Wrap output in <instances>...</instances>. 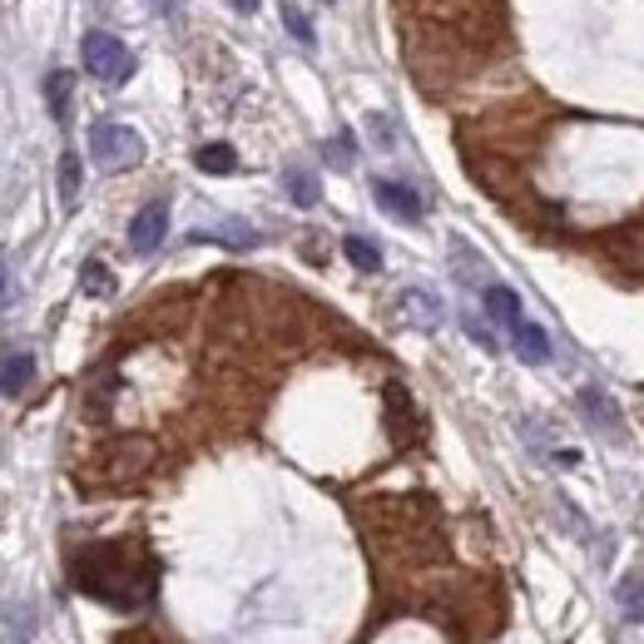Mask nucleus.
<instances>
[{
  "mask_svg": "<svg viewBox=\"0 0 644 644\" xmlns=\"http://www.w3.org/2000/svg\"><path fill=\"white\" fill-rule=\"evenodd\" d=\"M69 580L79 594L114 610H139L154 600V560L139 545H89L69 560Z\"/></svg>",
  "mask_w": 644,
  "mask_h": 644,
  "instance_id": "f257e3e1",
  "label": "nucleus"
},
{
  "mask_svg": "<svg viewBox=\"0 0 644 644\" xmlns=\"http://www.w3.org/2000/svg\"><path fill=\"white\" fill-rule=\"evenodd\" d=\"M79 59H85V69L99 79V85H124V79L134 75L129 45L119 35H109V30H89V35L79 40Z\"/></svg>",
  "mask_w": 644,
  "mask_h": 644,
  "instance_id": "f03ea898",
  "label": "nucleus"
},
{
  "mask_svg": "<svg viewBox=\"0 0 644 644\" xmlns=\"http://www.w3.org/2000/svg\"><path fill=\"white\" fill-rule=\"evenodd\" d=\"M317 6H332V0H317Z\"/></svg>",
  "mask_w": 644,
  "mask_h": 644,
  "instance_id": "c85d7f7f",
  "label": "nucleus"
},
{
  "mask_svg": "<svg viewBox=\"0 0 644 644\" xmlns=\"http://www.w3.org/2000/svg\"><path fill=\"white\" fill-rule=\"evenodd\" d=\"M402 307H406V317H412L416 327H436V323H441V303H436L432 293H422V287H406Z\"/></svg>",
  "mask_w": 644,
  "mask_h": 644,
  "instance_id": "2eb2a0df",
  "label": "nucleus"
},
{
  "mask_svg": "<svg viewBox=\"0 0 644 644\" xmlns=\"http://www.w3.org/2000/svg\"><path fill=\"white\" fill-rule=\"evenodd\" d=\"M194 164L204 168V174H233L238 154H233V144H198L194 149Z\"/></svg>",
  "mask_w": 644,
  "mask_h": 644,
  "instance_id": "f3484780",
  "label": "nucleus"
},
{
  "mask_svg": "<svg viewBox=\"0 0 644 644\" xmlns=\"http://www.w3.org/2000/svg\"><path fill=\"white\" fill-rule=\"evenodd\" d=\"M342 253H347V263H352L357 273H376V268H382V248H376L372 238H362V233H347Z\"/></svg>",
  "mask_w": 644,
  "mask_h": 644,
  "instance_id": "4468645a",
  "label": "nucleus"
},
{
  "mask_svg": "<svg viewBox=\"0 0 644 644\" xmlns=\"http://www.w3.org/2000/svg\"><path fill=\"white\" fill-rule=\"evenodd\" d=\"M386 406H392L396 441H406V422H412V406H406V392H402V386H386Z\"/></svg>",
  "mask_w": 644,
  "mask_h": 644,
  "instance_id": "412c9836",
  "label": "nucleus"
},
{
  "mask_svg": "<svg viewBox=\"0 0 644 644\" xmlns=\"http://www.w3.org/2000/svg\"><path fill=\"white\" fill-rule=\"evenodd\" d=\"M511 332V347H515V357H521L525 367H541V362H550V332L545 327H535V323H511L505 327Z\"/></svg>",
  "mask_w": 644,
  "mask_h": 644,
  "instance_id": "0eeeda50",
  "label": "nucleus"
},
{
  "mask_svg": "<svg viewBox=\"0 0 644 644\" xmlns=\"http://www.w3.org/2000/svg\"><path fill=\"white\" fill-rule=\"evenodd\" d=\"M466 332H471V337H476V342H481V347H485V352H495V347H501V342H495V332H491V327H485V323H481V317H466Z\"/></svg>",
  "mask_w": 644,
  "mask_h": 644,
  "instance_id": "b1692460",
  "label": "nucleus"
},
{
  "mask_svg": "<svg viewBox=\"0 0 644 644\" xmlns=\"http://www.w3.org/2000/svg\"><path fill=\"white\" fill-rule=\"evenodd\" d=\"M69 95H75V75H69V69H55V75L45 79V105H50V114H55V124H69Z\"/></svg>",
  "mask_w": 644,
  "mask_h": 644,
  "instance_id": "9b49d317",
  "label": "nucleus"
},
{
  "mask_svg": "<svg viewBox=\"0 0 644 644\" xmlns=\"http://www.w3.org/2000/svg\"><path fill=\"white\" fill-rule=\"evenodd\" d=\"M283 25H287V35H293L297 45H307V50L317 45V35H313V20L303 15V6H283Z\"/></svg>",
  "mask_w": 644,
  "mask_h": 644,
  "instance_id": "aec40b11",
  "label": "nucleus"
},
{
  "mask_svg": "<svg viewBox=\"0 0 644 644\" xmlns=\"http://www.w3.org/2000/svg\"><path fill=\"white\" fill-rule=\"evenodd\" d=\"M372 129H376V144H382V149H392V144H396V139H392V124H386L382 114H372Z\"/></svg>",
  "mask_w": 644,
  "mask_h": 644,
  "instance_id": "393cba45",
  "label": "nucleus"
},
{
  "mask_svg": "<svg viewBox=\"0 0 644 644\" xmlns=\"http://www.w3.org/2000/svg\"><path fill=\"white\" fill-rule=\"evenodd\" d=\"M89 159L105 174H124V168H134L144 159V139L129 124H95L89 129Z\"/></svg>",
  "mask_w": 644,
  "mask_h": 644,
  "instance_id": "7ed1b4c3",
  "label": "nucleus"
},
{
  "mask_svg": "<svg viewBox=\"0 0 644 644\" xmlns=\"http://www.w3.org/2000/svg\"><path fill=\"white\" fill-rule=\"evenodd\" d=\"M372 198L386 208L392 218H402V223H416L422 218V194H416L412 184H402V178H376L372 184Z\"/></svg>",
  "mask_w": 644,
  "mask_h": 644,
  "instance_id": "423d86ee",
  "label": "nucleus"
},
{
  "mask_svg": "<svg viewBox=\"0 0 644 644\" xmlns=\"http://www.w3.org/2000/svg\"><path fill=\"white\" fill-rule=\"evenodd\" d=\"M233 6L243 10V15H253V10H258V0H233Z\"/></svg>",
  "mask_w": 644,
  "mask_h": 644,
  "instance_id": "bb28decb",
  "label": "nucleus"
},
{
  "mask_svg": "<svg viewBox=\"0 0 644 644\" xmlns=\"http://www.w3.org/2000/svg\"><path fill=\"white\" fill-rule=\"evenodd\" d=\"M149 6H154V10H159V15H168V20H174V15H178V0H149Z\"/></svg>",
  "mask_w": 644,
  "mask_h": 644,
  "instance_id": "a878e982",
  "label": "nucleus"
},
{
  "mask_svg": "<svg viewBox=\"0 0 644 644\" xmlns=\"http://www.w3.org/2000/svg\"><path fill=\"white\" fill-rule=\"evenodd\" d=\"M485 313H491V323H501V327H511V323H521V293L515 287H505V283H485Z\"/></svg>",
  "mask_w": 644,
  "mask_h": 644,
  "instance_id": "1a4fd4ad",
  "label": "nucleus"
},
{
  "mask_svg": "<svg viewBox=\"0 0 644 644\" xmlns=\"http://www.w3.org/2000/svg\"><path fill=\"white\" fill-rule=\"evenodd\" d=\"M79 287H85L89 297H114V273H109L99 258H89V263L79 268Z\"/></svg>",
  "mask_w": 644,
  "mask_h": 644,
  "instance_id": "6ab92c4d",
  "label": "nucleus"
},
{
  "mask_svg": "<svg viewBox=\"0 0 644 644\" xmlns=\"http://www.w3.org/2000/svg\"><path fill=\"white\" fill-rule=\"evenodd\" d=\"M79 184H85L79 154H75V149H65V154H59V204H65V208L79 204Z\"/></svg>",
  "mask_w": 644,
  "mask_h": 644,
  "instance_id": "dca6fc26",
  "label": "nucleus"
},
{
  "mask_svg": "<svg viewBox=\"0 0 644 644\" xmlns=\"http://www.w3.org/2000/svg\"><path fill=\"white\" fill-rule=\"evenodd\" d=\"M614 604L630 624H644V570H630L620 585H614Z\"/></svg>",
  "mask_w": 644,
  "mask_h": 644,
  "instance_id": "9d476101",
  "label": "nucleus"
},
{
  "mask_svg": "<svg viewBox=\"0 0 644 644\" xmlns=\"http://www.w3.org/2000/svg\"><path fill=\"white\" fill-rule=\"evenodd\" d=\"M283 188H287V198H293L297 208H313L317 198H323V184H317V174H307V168H287L283 174Z\"/></svg>",
  "mask_w": 644,
  "mask_h": 644,
  "instance_id": "ddd939ff",
  "label": "nucleus"
},
{
  "mask_svg": "<svg viewBox=\"0 0 644 644\" xmlns=\"http://www.w3.org/2000/svg\"><path fill=\"white\" fill-rule=\"evenodd\" d=\"M352 159H357V144H352V134H337V139H327V164H337V168H352Z\"/></svg>",
  "mask_w": 644,
  "mask_h": 644,
  "instance_id": "4be33fe9",
  "label": "nucleus"
},
{
  "mask_svg": "<svg viewBox=\"0 0 644 644\" xmlns=\"http://www.w3.org/2000/svg\"><path fill=\"white\" fill-rule=\"evenodd\" d=\"M194 238H214V243H228V248H253L258 243V228H248V223H218V228H198Z\"/></svg>",
  "mask_w": 644,
  "mask_h": 644,
  "instance_id": "a211bd4d",
  "label": "nucleus"
},
{
  "mask_svg": "<svg viewBox=\"0 0 644 644\" xmlns=\"http://www.w3.org/2000/svg\"><path fill=\"white\" fill-rule=\"evenodd\" d=\"M580 412H590V422L600 426V432H620V412H614V402L604 392H594V386H585L580 392Z\"/></svg>",
  "mask_w": 644,
  "mask_h": 644,
  "instance_id": "f8f14e48",
  "label": "nucleus"
},
{
  "mask_svg": "<svg viewBox=\"0 0 644 644\" xmlns=\"http://www.w3.org/2000/svg\"><path fill=\"white\" fill-rule=\"evenodd\" d=\"M0 293H6V263H0Z\"/></svg>",
  "mask_w": 644,
  "mask_h": 644,
  "instance_id": "cd10ccee",
  "label": "nucleus"
},
{
  "mask_svg": "<svg viewBox=\"0 0 644 644\" xmlns=\"http://www.w3.org/2000/svg\"><path fill=\"white\" fill-rule=\"evenodd\" d=\"M164 233H168V204L154 198V204H144L134 214V223H129V248H134L139 258H149V253H159Z\"/></svg>",
  "mask_w": 644,
  "mask_h": 644,
  "instance_id": "39448f33",
  "label": "nucleus"
},
{
  "mask_svg": "<svg viewBox=\"0 0 644 644\" xmlns=\"http://www.w3.org/2000/svg\"><path fill=\"white\" fill-rule=\"evenodd\" d=\"M456 277H461V283H481V263H476V253L461 243H456Z\"/></svg>",
  "mask_w": 644,
  "mask_h": 644,
  "instance_id": "5701e85b",
  "label": "nucleus"
},
{
  "mask_svg": "<svg viewBox=\"0 0 644 644\" xmlns=\"http://www.w3.org/2000/svg\"><path fill=\"white\" fill-rule=\"evenodd\" d=\"M30 382H35V352H25V347L0 352V396H20Z\"/></svg>",
  "mask_w": 644,
  "mask_h": 644,
  "instance_id": "6e6552de",
  "label": "nucleus"
},
{
  "mask_svg": "<svg viewBox=\"0 0 644 644\" xmlns=\"http://www.w3.org/2000/svg\"><path fill=\"white\" fill-rule=\"evenodd\" d=\"M105 481H134L139 471L154 466V441L149 436H119V441L105 446Z\"/></svg>",
  "mask_w": 644,
  "mask_h": 644,
  "instance_id": "20e7f679",
  "label": "nucleus"
}]
</instances>
